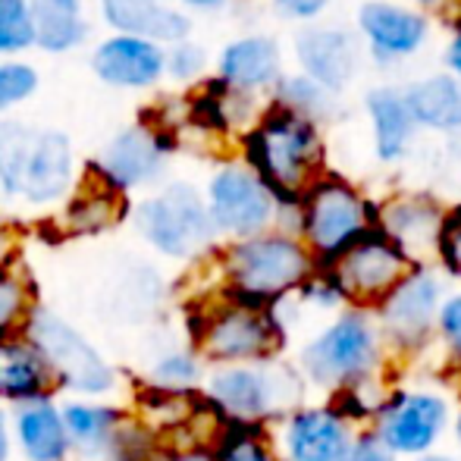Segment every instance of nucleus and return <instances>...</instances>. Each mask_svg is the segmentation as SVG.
<instances>
[{
  "instance_id": "obj_29",
  "label": "nucleus",
  "mask_w": 461,
  "mask_h": 461,
  "mask_svg": "<svg viewBox=\"0 0 461 461\" xmlns=\"http://www.w3.org/2000/svg\"><path fill=\"white\" fill-rule=\"evenodd\" d=\"M276 97H279V104H285V107L298 110V113H308L311 120H321V116L333 113L336 92H330L327 86L311 79L308 73H302V76H289V79H279Z\"/></svg>"
},
{
  "instance_id": "obj_25",
  "label": "nucleus",
  "mask_w": 461,
  "mask_h": 461,
  "mask_svg": "<svg viewBox=\"0 0 461 461\" xmlns=\"http://www.w3.org/2000/svg\"><path fill=\"white\" fill-rule=\"evenodd\" d=\"M160 145L154 141L151 132L145 129H129L120 139L110 141L107 154H104V173L113 185L129 188L148 183L154 173L160 170Z\"/></svg>"
},
{
  "instance_id": "obj_10",
  "label": "nucleus",
  "mask_w": 461,
  "mask_h": 461,
  "mask_svg": "<svg viewBox=\"0 0 461 461\" xmlns=\"http://www.w3.org/2000/svg\"><path fill=\"white\" fill-rule=\"evenodd\" d=\"M414 264L418 261L395 239H389L380 226H374L321 270L333 279L346 304L374 311L405 279Z\"/></svg>"
},
{
  "instance_id": "obj_30",
  "label": "nucleus",
  "mask_w": 461,
  "mask_h": 461,
  "mask_svg": "<svg viewBox=\"0 0 461 461\" xmlns=\"http://www.w3.org/2000/svg\"><path fill=\"white\" fill-rule=\"evenodd\" d=\"M116 188L120 185L110 183L107 188H101V192H95V194H82V198L69 207L67 217H69V223H73L76 232H97L120 217L122 201L116 198Z\"/></svg>"
},
{
  "instance_id": "obj_46",
  "label": "nucleus",
  "mask_w": 461,
  "mask_h": 461,
  "mask_svg": "<svg viewBox=\"0 0 461 461\" xmlns=\"http://www.w3.org/2000/svg\"><path fill=\"white\" fill-rule=\"evenodd\" d=\"M411 4H418V6H430V10H433V6H437V10H439V6H449L452 0H411Z\"/></svg>"
},
{
  "instance_id": "obj_8",
  "label": "nucleus",
  "mask_w": 461,
  "mask_h": 461,
  "mask_svg": "<svg viewBox=\"0 0 461 461\" xmlns=\"http://www.w3.org/2000/svg\"><path fill=\"white\" fill-rule=\"evenodd\" d=\"M452 399L437 386H393L370 420V430L395 458H420L437 452L443 437L452 430Z\"/></svg>"
},
{
  "instance_id": "obj_21",
  "label": "nucleus",
  "mask_w": 461,
  "mask_h": 461,
  "mask_svg": "<svg viewBox=\"0 0 461 461\" xmlns=\"http://www.w3.org/2000/svg\"><path fill=\"white\" fill-rule=\"evenodd\" d=\"M279 67H283L279 44L267 35L239 38L220 57V76L226 86L239 92H258V88L274 86L279 82Z\"/></svg>"
},
{
  "instance_id": "obj_26",
  "label": "nucleus",
  "mask_w": 461,
  "mask_h": 461,
  "mask_svg": "<svg viewBox=\"0 0 461 461\" xmlns=\"http://www.w3.org/2000/svg\"><path fill=\"white\" fill-rule=\"evenodd\" d=\"M35 41L48 50H67L86 38L79 0H32Z\"/></svg>"
},
{
  "instance_id": "obj_44",
  "label": "nucleus",
  "mask_w": 461,
  "mask_h": 461,
  "mask_svg": "<svg viewBox=\"0 0 461 461\" xmlns=\"http://www.w3.org/2000/svg\"><path fill=\"white\" fill-rule=\"evenodd\" d=\"M408 461H461L458 456H449V452H427L420 458H408Z\"/></svg>"
},
{
  "instance_id": "obj_47",
  "label": "nucleus",
  "mask_w": 461,
  "mask_h": 461,
  "mask_svg": "<svg viewBox=\"0 0 461 461\" xmlns=\"http://www.w3.org/2000/svg\"><path fill=\"white\" fill-rule=\"evenodd\" d=\"M452 433H456V443H458V449H461V408H458V418H456V424H452Z\"/></svg>"
},
{
  "instance_id": "obj_3",
  "label": "nucleus",
  "mask_w": 461,
  "mask_h": 461,
  "mask_svg": "<svg viewBox=\"0 0 461 461\" xmlns=\"http://www.w3.org/2000/svg\"><path fill=\"white\" fill-rule=\"evenodd\" d=\"M249 160L283 204H298L323 176V135L308 113L276 104L249 135Z\"/></svg>"
},
{
  "instance_id": "obj_16",
  "label": "nucleus",
  "mask_w": 461,
  "mask_h": 461,
  "mask_svg": "<svg viewBox=\"0 0 461 461\" xmlns=\"http://www.w3.org/2000/svg\"><path fill=\"white\" fill-rule=\"evenodd\" d=\"M295 57L302 73L327 86L330 92H346L361 67V41L355 32L317 25L295 35Z\"/></svg>"
},
{
  "instance_id": "obj_12",
  "label": "nucleus",
  "mask_w": 461,
  "mask_h": 461,
  "mask_svg": "<svg viewBox=\"0 0 461 461\" xmlns=\"http://www.w3.org/2000/svg\"><path fill=\"white\" fill-rule=\"evenodd\" d=\"M25 336L41 348V355L54 367L57 380L63 386L86 395H97L107 393L116 383L113 370L95 352L92 342H86V336H79L69 323H63L50 311H32L29 321H25Z\"/></svg>"
},
{
  "instance_id": "obj_7",
  "label": "nucleus",
  "mask_w": 461,
  "mask_h": 461,
  "mask_svg": "<svg viewBox=\"0 0 461 461\" xmlns=\"http://www.w3.org/2000/svg\"><path fill=\"white\" fill-rule=\"evenodd\" d=\"M73 154L60 132L0 122V183L29 201H54L69 185Z\"/></svg>"
},
{
  "instance_id": "obj_22",
  "label": "nucleus",
  "mask_w": 461,
  "mask_h": 461,
  "mask_svg": "<svg viewBox=\"0 0 461 461\" xmlns=\"http://www.w3.org/2000/svg\"><path fill=\"white\" fill-rule=\"evenodd\" d=\"M16 437L29 461H63L73 449L63 408H57L48 395L35 402H23L16 414Z\"/></svg>"
},
{
  "instance_id": "obj_5",
  "label": "nucleus",
  "mask_w": 461,
  "mask_h": 461,
  "mask_svg": "<svg viewBox=\"0 0 461 461\" xmlns=\"http://www.w3.org/2000/svg\"><path fill=\"white\" fill-rule=\"evenodd\" d=\"M376 226V207L342 176L323 173L298 201V236L327 267L352 242Z\"/></svg>"
},
{
  "instance_id": "obj_4",
  "label": "nucleus",
  "mask_w": 461,
  "mask_h": 461,
  "mask_svg": "<svg viewBox=\"0 0 461 461\" xmlns=\"http://www.w3.org/2000/svg\"><path fill=\"white\" fill-rule=\"evenodd\" d=\"M308 376L302 367L285 361H245V365H220L207 376V395L230 418L279 424L289 411L304 405Z\"/></svg>"
},
{
  "instance_id": "obj_48",
  "label": "nucleus",
  "mask_w": 461,
  "mask_h": 461,
  "mask_svg": "<svg viewBox=\"0 0 461 461\" xmlns=\"http://www.w3.org/2000/svg\"><path fill=\"white\" fill-rule=\"evenodd\" d=\"M456 383H458V389H461V365L456 367Z\"/></svg>"
},
{
  "instance_id": "obj_37",
  "label": "nucleus",
  "mask_w": 461,
  "mask_h": 461,
  "mask_svg": "<svg viewBox=\"0 0 461 461\" xmlns=\"http://www.w3.org/2000/svg\"><path fill=\"white\" fill-rule=\"evenodd\" d=\"M342 461H399V458L383 446V439L376 437L370 427H361L358 439H355V446L348 449V456Z\"/></svg>"
},
{
  "instance_id": "obj_40",
  "label": "nucleus",
  "mask_w": 461,
  "mask_h": 461,
  "mask_svg": "<svg viewBox=\"0 0 461 461\" xmlns=\"http://www.w3.org/2000/svg\"><path fill=\"white\" fill-rule=\"evenodd\" d=\"M170 461H217V452H213V446H194V449L173 452Z\"/></svg>"
},
{
  "instance_id": "obj_19",
  "label": "nucleus",
  "mask_w": 461,
  "mask_h": 461,
  "mask_svg": "<svg viewBox=\"0 0 461 461\" xmlns=\"http://www.w3.org/2000/svg\"><path fill=\"white\" fill-rule=\"evenodd\" d=\"M167 60L160 48L151 38L126 35V38H110L101 50L95 54V73L101 76L107 86L122 88H145L160 79Z\"/></svg>"
},
{
  "instance_id": "obj_45",
  "label": "nucleus",
  "mask_w": 461,
  "mask_h": 461,
  "mask_svg": "<svg viewBox=\"0 0 461 461\" xmlns=\"http://www.w3.org/2000/svg\"><path fill=\"white\" fill-rule=\"evenodd\" d=\"M185 4L198 6V10H217V6H223V0H185Z\"/></svg>"
},
{
  "instance_id": "obj_15",
  "label": "nucleus",
  "mask_w": 461,
  "mask_h": 461,
  "mask_svg": "<svg viewBox=\"0 0 461 461\" xmlns=\"http://www.w3.org/2000/svg\"><path fill=\"white\" fill-rule=\"evenodd\" d=\"M446 211L437 198L420 192L393 194L376 207V226L402 245L418 264H433Z\"/></svg>"
},
{
  "instance_id": "obj_33",
  "label": "nucleus",
  "mask_w": 461,
  "mask_h": 461,
  "mask_svg": "<svg viewBox=\"0 0 461 461\" xmlns=\"http://www.w3.org/2000/svg\"><path fill=\"white\" fill-rule=\"evenodd\" d=\"M201 380V358L192 352H170L154 365V383L167 389H194Z\"/></svg>"
},
{
  "instance_id": "obj_14",
  "label": "nucleus",
  "mask_w": 461,
  "mask_h": 461,
  "mask_svg": "<svg viewBox=\"0 0 461 461\" xmlns=\"http://www.w3.org/2000/svg\"><path fill=\"white\" fill-rule=\"evenodd\" d=\"M358 433L361 424H355L333 399L298 405L279 420V452L285 461H342Z\"/></svg>"
},
{
  "instance_id": "obj_34",
  "label": "nucleus",
  "mask_w": 461,
  "mask_h": 461,
  "mask_svg": "<svg viewBox=\"0 0 461 461\" xmlns=\"http://www.w3.org/2000/svg\"><path fill=\"white\" fill-rule=\"evenodd\" d=\"M437 342L446 348L452 365H461V289L449 292L439 308V321H437Z\"/></svg>"
},
{
  "instance_id": "obj_18",
  "label": "nucleus",
  "mask_w": 461,
  "mask_h": 461,
  "mask_svg": "<svg viewBox=\"0 0 461 461\" xmlns=\"http://www.w3.org/2000/svg\"><path fill=\"white\" fill-rule=\"evenodd\" d=\"M57 374L29 336H0V399L35 402L54 389Z\"/></svg>"
},
{
  "instance_id": "obj_13",
  "label": "nucleus",
  "mask_w": 461,
  "mask_h": 461,
  "mask_svg": "<svg viewBox=\"0 0 461 461\" xmlns=\"http://www.w3.org/2000/svg\"><path fill=\"white\" fill-rule=\"evenodd\" d=\"M207 207L220 232L236 239H249L267 232L276 223L283 201L264 183V176L249 167H226L211 179Z\"/></svg>"
},
{
  "instance_id": "obj_20",
  "label": "nucleus",
  "mask_w": 461,
  "mask_h": 461,
  "mask_svg": "<svg viewBox=\"0 0 461 461\" xmlns=\"http://www.w3.org/2000/svg\"><path fill=\"white\" fill-rule=\"evenodd\" d=\"M367 116L370 126H374V151L383 164H395L408 154L414 139V129H418V120H414L411 107H408L405 88L395 86H376L370 88L367 97Z\"/></svg>"
},
{
  "instance_id": "obj_39",
  "label": "nucleus",
  "mask_w": 461,
  "mask_h": 461,
  "mask_svg": "<svg viewBox=\"0 0 461 461\" xmlns=\"http://www.w3.org/2000/svg\"><path fill=\"white\" fill-rule=\"evenodd\" d=\"M330 6V0H274V10L283 19H314Z\"/></svg>"
},
{
  "instance_id": "obj_27",
  "label": "nucleus",
  "mask_w": 461,
  "mask_h": 461,
  "mask_svg": "<svg viewBox=\"0 0 461 461\" xmlns=\"http://www.w3.org/2000/svg\"><path fill=\"white\" fill-rule=\"evenodd\" d=\"M267 427L270 424H261V420L226 418L223 430L213 443L217 461H285L279 446L270 439Z\"/></svg>"
},
{
  "instance_id": "obj_9",
  "label": "nucleus",
  "mask_w": 461,
  "mask_h": 461,
  "mask_svg": "<svg viewBox=\"0 0 461 461\" xmlns=\"http://www.w3.org/2000/svg\"><path fill=\"white\" fill-rule=\"evenodd\" d=\"M449 285L433 264H414L374 308L393 358H414L437 342V321Z\"/></svg>"
},
{
  "instance_id": "obj_35",
  "label": "nucleus",
  "mask_w": 461,
  "mask_h": 461,
  "mask_svg": "<svg viewBox=\"0 0 461 461\" xmlns=\"http://www.w3.org/2000/svg\"><path fill=\"white\" fill-rule=\"evenodd\" d=\"M437 264L449 276L461 279V207H452V211H446L443 232H439Z\"/></svg>"
},
{
  "instance_id": "obj_42",
  "label": "nucleus",
  "mask_w": 461,
  "mask_h": 461,
  "mask_svg": "<svg viewBox=\"0 0 461 461\" xmlns=\"http://www.w3.org/2000/svg\"><path fill=\"white\" fill-rule=\"evenodd\" d=\"M13 251H16V242H13L10 230L0 226V270H6V264L13 261Z\"/></svg>"
},
{
  "instance_id": "obj_1",
  "label": "nucleus",
  "mask_w": 461,
  "mask_h": 461,
  "mask_svg": "<svg viewBox=\"0 0 461 461\" xmlns=\"http://www.w3.org/2000/svg\"><path fill=\"white\" fill-rule=\"evenodd\" d=\"M389 342L370 308L346 304L330 317L302 348L298 367L314 389L336 395L355 383L383 376L389 367Z\"/></svg>"
},
{
  "instance_id": "obj_23",
  "label": "nucleus",
  "mask_w": 461,
  "mask_h": 461,
  "mask_svg": "<svg viewBox=\"0 0 461 461\" xmlns=\"http://www.w3.org/2000/svg\"><path fill=\"white\" fill-rule=\"evenodd\" d=\"M408 107H411L418 126L437 129V132H456L461 129V76L437 73L405 88Z\"/></svg>"
},
{
  "instance_id": "obj_41",
  "label": "nucleus",
  "mask_w": 461,
  "mask_h": 461,
  "mask_svg": "<svg viewBox=\"0 0 461 461\" xmlns=\"http://www.w3.org/2000/svg\"><path fill=\"white\" fill-rule=\"evenodd\" d=\"M446 63H449L452 73L461 76V23H458L456 35H452V41H449V50H446Z\"/></svg>"
},
{
  "instance_id": "obj_11",
  "label": "nucleus",
  "mask_w": 461,
  "mask_h": 461,
  "mask_svg": "<svg viewBox=\"0 0 461 461\" xmlns=\"http://www.w3.org/2000/svg\"><path fill=\"white\" fill-rule=\"evenodd\" d=\"M135 217L148 242L170 258L198 255L220 232L211 217V207L185 183L170 185L160 198L145 201Z\"/></svg>"
},
{
  "instance_id": "obj_36",
  "label": "nucleus",
  "mask_w": 461,
  "mask_h": 461,
  "mask_svg": "<svg viewBox=\"0 0 461 461\" xmlns=\"http://www.w3.org/2000/svg\"><path fill=\"white\" fill-rule=\"evenodd\" d=\"M35 82L38 76L32 67H25V63H4L0 67V110L29 97L35 92Z\"/></svg>"
},
{
  "instance_id": "obj_32",
  "label": "nucleus",
  "mask_w": 461,
  "mask_h": 461,
  "mask_svg": "<svg viewBox=\"0 0 461 461\" xmlns=\"http://www.w3.org/2000/svg\"><path fill=\"white\" fill-rule=\"evenodd\" d=\"M32 308H29V289L23 279L10 276L6 270H0V336L16 333L19 327H25Z\"/></svg>"
},
{
  "instance_id": "obj_2",
  "label": "nucleus",
  "mask_w": 461,
  "mask_h": 461,
  "mask_svg": "<svg viewBox=\"0 0 461 461\" xmlns=\"http://www.w3.org/2000/svg\"><path fill=\"white\" fill-rule=\"evenodd\" d=\"M321 270L314 251L298 232H258L239 239L223 255L226 292L239 302L274 308L276 302L295 295Z\"/></svg>"
},
{
  "instance_id": "obj_24",
  "label": "nucleus",
  "mask_w": 461,
  "mask_h": 461,
  "mask_svg": "<svg viewBox=\"0 0 461 461\" xmlns=\"http://www.w3.org/2000/svg\"><path fill=\"white\" fill-rule=\"evenodd\" d=\"M104 13L116 29L151 38V41H183L192 29L183 13L154 0H104Z\"/></svg>"
},
{
  "instance_id": "obj_6",
  "label": "nucleus",
  "mask_w": 461,
  "mask_h": 461,
  "mask_svg": "<svg viewBox=\"0 0 461 461\" xmlns=\"http://www.w3.org/2000/svg\"><path fill=\"white\" fill-rule=\"evenodd\" d=\"M192 336L198 352L213 365H245V361L276 358L283 352L285 323L274 308L239 302L230 295L201 314Z\"/></svg>"
},
{
  "instance_id": "obj_28",
  "label": "nucleus",
  "mask_w": 461,
  "mask_h": 461,
  "mask_svg": "<svg viewBox=\"0 0 461 461\" xmlns=\"http://www.w3.org/2000/svg\"><path fill=\"white\" fill-rule=\"evenodd\" d=\"M63 420L73 437V446L79 449H113L116 437L122 430V411L107 405H86V402H73L63 405Z\"/></svg>"
},
{
  "instance_id": "obj_17",
  "label": "nucleus",
  "mask_w": 461,
  "mask_h": 461,
  "mask_svg": "<svg viewBox=\"0 0 461 461\" xmlns=\"http://www.w3.org/2000/svg\"><path fill=\"white\" fill-rule=\"evenodd\" d=\"M427 19L411 6L389 4V0H367L358 10V35L374 48L380 60H402L411 57L427 41Z\"/></svg>"
},
{
  "instance_id": "obj_43",
  "label": "nucleus",
  "mask_w": 461,
  "mask_h": 461,
  "mask_svg": "<svg viewBox=\"0 0 461 461\" xmlns=\"http://www.w3.org/2000/svg\"><path fill=\"white\" fill-rule=\"evenodd\" d=\"M10 458V424H6V414L0 411V461Z\"/></svg>"
},
{
  "instance_id": "obj_31",
  "label": "nucleus",
  "mask_w": 461,
  "mask_h": 461,
  "mask_svg": "<svg viewBox=\"0 0 461 461\" xmlns=\"http://www.w3.org/2000/svg\"><path fill=\"white\" fill-rule=\"evenodd\" d=\"M35 41L32 4L25 0H0V54L29 48Z\"/></svg>"
},
{
  "instance_id": "obj_38",
  "label": "nucleus",
  "mask_w": 461,
  "mask_h": 461,
  "mask_svg": "<svg viewBox=\"0 0 461 461\" xmlns=\"http://www.w3.org/2000/svg\"><path fill=\"white\" fill-rule=\"evenodd\" d=\"M201 67H204V50L194 48V44H183L170 54V73L176 79H192V76L201 73Z\"/></svg>"
}]
</instances>
